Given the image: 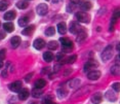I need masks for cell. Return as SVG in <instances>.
<instances>
[{"instance_id":"cell-47","label":"cell","mask_w":120,"mask_h":104,"mask_svg":"<svg viewBox=\"0 0 120 104\" xmlns=\"http://www.w3.org/2000/svg\"><path fill=\"white\" fill-rule=\"evenodd\" d=\"M46 1H48V0H46Z\"/></svg>"},{"instance_id":"cell-46","label":"cell","mask_w":120,"mask_h":104,"mask_svg":"<svg viewBox=\"0 0 120 104\" xmlns=\"http://www.w3.org/2000/svg\"><path fill=\"white\" fill-rule=\"evenodd\" d=\"M52 104H56V103H52Z\"/></svg>"},{"instance_id":"cell-1","label":"cell","mask_w":120,"mask_h":104,"mask_svg":"<svg viewBox=\"0 0 120 104\" xmlns=\"http://www.w3.org/2000/svg\"><path fill=\"white\" fill-rule=\"evenodd\" d=\"M102 60L104 62H106V61H109L112 57H113V46L112 45H108V46H106V48L103 51V53H102Z\"/></svg>"},{"instance_id":"cell-10","label":"cell","mask_w":120,"mask_h":104,"mask_svg":"<svg viewBox=\"0 0 120 104\" xmlns=\"http://www.w3.org/2000/svg\"><path fill=\"white\" fill-rule=\"evenodd\" d=\"M30 96V92L28 89H22L20 92H19V99L24 101V100H27L28 97Z\"/></svg>"},{"instance_id":"cell-27","label":"cell","mask_w":120,"mask_h":104,"mask_svg":"<svg viewBox=\"0 0 120 104\" xmlns=\"http://www.w3.org/2000/svg\"><path fill=\"white\" fill-rule=\"evenodd\" d=\"M111 73L113 75H120V67L118 65H114L111 67Z\"/></svg>"},{"instance_id":"cell-5","label":"cell","mask_w":120,"mask_h":104,"mask_svg":"<svg viewBox=\"0 0 120 104\" xmlns=\"http://www.w3.org/2000/svg\"><path fill=\"white\" fill-rule=\"evenodd\" d=\"M70 32L71 33H73V34H78L80 31H82V27H81L79 24L77 23V22H72V23L70 24Z\"/></svg>"},{"instance_id":"cell-22","label":"cell","mask_w":120,"mask_h":104,"mask_svg":"<svg viewBox=\"0 0 120 104\" xmlns=\"http://www.w3.org/2000/svg\"><path fill=\"white\" fill-rule=\"evenodd\" d=\"M34 29H35V26L34 25L28 26V27H26V28H24V30L22 31V34H24V35H30L32 32L34 31Z\"/></svg>"},{"instance_id":"cell-30","label":"cell","mask_w":120,"mask_h":104,"mask_svg":"<svg viewBox=\"0 0 120 104\" xmlns=\"http://www.w3.org/2000/svg\"><path fill=\"white\" fill-rule=\"evenodd\" d=\"M76 60H77V56H76V55H71V56H69L66 59V63H68V64H73Z\"/></svg>"},{"instance_id":"cell-8","label":"cell","mask_w":120,"mask_h":104,"mask_svg":"<svg viewBox=\"0 0 120 104\" xmlns=\"http://www.w3.org/2000/svg\"><path fill=\"white\" fill-rule=\"evenodd\" d=\"M87 77L90 80H97L101 77V71L99 70H91L87 73Z\"/></svg>"},{"instance_id":"cell-6","label":"cell","mask_w":120,"mask_h":104,"mask_svg":"<svg viewBox=\"0 0 120 104\" xmlns=\"http://www.w3.org/2000/svg\"><path fill=\"white\" fill-rule=\"evenodd\" d=\"M36 12L39 16H45L48 12V7L46 3H40L39 5H37L36 7Z\"/></svg>"},{"instance_id":"cell-33","label":"cell","mask_w":120,"mask_h":104,"mask_svg":"<svg viewBox=\"0 0 120 104\" xmlns=\"http://www.w3.org/2000/svg\"><path fill=\"white\" fill-rule=\"evenodd\" d=\"M112 88H113V90L116 93L120 92V83H114L113 84H112Z\"/></svg>"},{"instance_id":"cell-48","label":"cell","mask_w":120,"mask_h":104,"mask_svg":"<svg viewBox=\"0 0 120 104\" xmlns=\"http://www.w3.org/2000/svg\"><path fill=\"white\" fill-rule=\"evenodd\" d=\"M0 25H1V23H0Z\"/></svg>"},{"instance_id":"cell-28","label":"cell","mask_w":120,"mask_h":104,"mask_svg":"<svg viewBox=\"0 0 120 104\" xmlns=\"http://www.w3.org/2000/svg\"><path fill=\"white\" fill-rule=\"evenodd\" d=\"M28 2L26 1H24V0H22V1H20V2H18L17 3V6H18V8H20V9H26L27 7H28Z\"/></svg>"},{"instance_id":"cell-12","label":"cell","mask_w":120,"mask_h":104,"mask_svg":"<svg viewBox=\"0 0 120 104\" xmlns=\"http://www.w3.org/2000/svg\"><path fill=\"white\" fill-rule=\"evenodd\" d=\"M92 7V4L87 0H83L80 3V8L83 10V12H86V10H89Z\"/></svg>"},{"instance_id":"cell-16","label":"cell","mask_w":120,"mask_h":104,"mask_svg":"<svg viewBox=\"0 0 120 104\" xmlns=\"http://www.w3.org/2000/svg\"><path fill=\"white\" fill-rule=\"evenodd\" d=\"M34 86H35V88H38V89H43V88L46 86V81H45V79H43V78L37 79V80L35 81Z\"/></svg>"},{"instance_id":"cell-38","label":"cell","mask_w":120,"mask_h":104,"mask_svg":"<svg viewBox=\"0 0 120 104\" xmlns=\"http://www.w3.org/2000/svg\"><path fill=\"white\" fill-rule=\"evenodd\" d=\"M73 4H77V3H80V0H71Z\"/></svg>"},{"instance_id":"cell-44","label":"cell","mask_w":120,"mask_h":104,"mask_svg":"<svg viewBox=\"0 0 120 104\" xmlns=\"http://www.w3.org/2000/svg\"><path fill=\"white\" fill-rule=\"evenodd\" d=\"M2 66H3V63H2V61H0V69L2 68Z\"/></svg>"},{"instance_id":"cell-23","label":"cell","mask_w":120,"mask_h":104,"mask_svg":"<svg viewBox=\"0 0 120 104\" xmlns=\"http://www.w3.org/2000/svg\"><path fill=\"white\" fill-rule=\"evenodd\" d=\"M77 35H78V36H77V42H82L83 40L86 38L87 33H86L85 31H84V30H82V31H80Z\"/></svg>"},{"instance_id":"cell-43","label":"cell","mask_w":120,"mask_h":104,"mask_svg":"<svg viewBox=\"0 0 120 104\" xmlns=\"http://www.w3.org/2000/svg\"><path fill=\"white\" fill-rule=\"evenodd\" d=\"M60 1H62V0H52L53 3H58V2H60Z\"/></svg>"},{"instance_id":"cell-42","label":"cell","mask_w":120,"mask_h":104,"mask_svg":"<svg viewBox=\"0 0 120 104\" xmlns=\"http://www.w3.org/2000/svg\"><path fill=\"white\" fill-rule=\"evenodd\" d=\"M6 74H7V71H6V70H4V71H3V73H2V75H3V76H6Z\"/></svg>"},{"instance_id":"cell-40","label":"cell","mask_w":120,"mask_h":104,"mask_svg":"<svg viewBox=\"0 0 120 104\" xmlns=\"http://www.w3.org/2000/svg\"><path fill=\"white\" fill-rule=\"evenodd\" d=\"M2 38H4V33L0 32V39H2Z\"/></svg>"},{"instance_id":"cell-2","label":"cell","mask_w":120,"mask_h":104,"mask_svg":"<svg viewBox=\"0 0 120 104\" xmlns=\"http://www.w3.org/2000/svg\"><path fill=\"white\" fill-rule=\"evenodd\" d=\"M99 66V63H98L95 60H88L85 64H84V67H83V71L86 73H88L89 71H91L92 69H94V68H97Z\"/></svg>"},{"instance_id":"cell-21","label":"cell","mask_w":120,"mask_h":104,"mask_svg":"<svg viewBox=\"0 0 120 104\" xmlns=\"http://www.w3.org/2000/svg\"><path fill=\"white\" fill-rule=\"evenodd\" d=\"M43 59H44L45 62H51L53 60V54L51 53V52H45L44 54H43Z\"/></svg>"},{"instance_id":"cell-36","label":"cell","mask_w":120,"mask_h":104,"mask_svg":"<svg viewBox=\"0 0 120 104\" xmlns=\"http://www.w3.org/2000/svg\"><path fill=\"white\" fill-rule=\"evenodd\" d=\"M33 74H34V73L32 72V73H29L28 75H26V77H25V81H27V83H29L30 79H31V77L33 76Z\"/></svg>"},{"instance_id":"cell-24","label":"cell","mask_w":120,"mask_h":104,"mask_svg":"<svg viewBox=\"0 0 120 104\" xmlns=\"http://www.w3.org/2000/svg\"><path fill=\"white\" fill-rule=\"evenodd\" d=\"M29 23V18L28 17H22L20 18V20H19V25L21 27H25L28 25Z\"/></svg>"},{"instance_id":"cell-37","label":"cell","mask_w":120,"mask_h":104,"mask_svg":"<svg viewBox=\"0 0 120 104\" xmlns=\"http://www.w3.org/2000/svg\"><path fill=\"white\" fill-rule=\"evenodd\" d=\"M61 66H62V65L61 64H60V63H59V64H56V66H54V72H58V71L60 70V68H61Z\"/></svg>"},{"instance_id":"cell-17","label":"cell","mask_w":120,"mask_h":104,"mask_svg":"<svg viewBox=\"0 0 120 104\" xmlns=\"http://www.w3.org/2000/svg\"><path fill=\"white\" fill-rule=\"evenodd\" d=\"M3 28L6 32L10 33V32H12L13 30H15V26H13V24L11 23V22H6V23L3 24Z\"/></svg>"},{"instance_id":"cell-4","label":"cell","mask_w":120,"mask_h":104,"mask_svg":"<svg viewBox=\"0 0 120 104\" xmlns=\"http://www.w3.org/2000/svg\"><path fill=\"white\" fill-rule=\"evenodd\" d=\"M76 19L81 23H89L90 21V17L85 12H78L76 13Z\"/></svg>"},{"instance_id":"cell-45","label":"cell","mask_w":120,"mask_h":104,"mask_svg":"<svg viewBox=\"0 0 120 104\" xmlns=\"http://www.w3.org/2000/svg\"><path fill=\"white\" fill-rule=\"evenodd\" d=\"M26 1H31V0H26Z\"/></svg>"},{"instance_id":"cell-15","label":"cell","mask_w":120,"mask_h":104,"mask_svg":"<svg viewBox=\"0 0 120 104\" xmlns=\"http://www.w3.org/2000/svg\"><path fill=\"white\" fill-rule=\"evenodd\" d=\"M56 29H58V32L60 34H65L67 32V26L66 24L64 23V22H62V23H59L58 24V27H56Z\"/></svg>"},{"instance_id":"cell-3","label":"cell","mask_w":120,"mask_h":104,"mask_svg":"<svg viewBox=\"0 0 120 104\" xmlns=\"http://www.w3.org/2000/svg\"><path fill=\"white\" fill-rule=\"evenodd\" d=\"M60 42L62 43L63 45V51H71L73 48V42L71 41L69 38L66 37H62L60 38Z\"/></svg>"},{"instance_id":"cell-13","label":"cell","mask_w":120,"mask_h":104,"mask_svg":"<svg viewBox=\"0 0 120 104\" xmlns=\"http://www.w3.org/2000/svg\"><path fill=\"white\" fill-rule=\"evenodd\" d=\"M80 84H81V81H80V79H78V78H73L68 81V84H69L71 88H74V89H77L78 87H80Z\"/></svg>"},{"instance_id":"cell-39","label":"cell","mask_w":120,"mask_h":104,"mask_svg":"<svg viewBox=\"0 0 120 104\" xmlns=\"http://www.w3.org/2000/svg\"><path fill=\"white\" fill-rule=\"evenodd\" d=\"M116 61H117V64H119L120 63V53H119V55L117 56V58H116Z\"/></svg>"},{"instance_id":"cell-20","label":"cell","mask_w":120,"mask_h":104,"mask_svg":"<svg viewBox=\"0 0 120 104\" xmlns=\"http://www.w3.org/2000/svg\"><path fill=\"white\" fill-rule=\"evenodd\" d=\"M3 18H4V20H6V21H11L15 18V12H13V10H9V12H7L3 16Z\"/></svg>"},{"instance_id":"cell-35","label":"cell","mask_w":120,"mask_h":104,"mask_svg":"<svg viewBox=\"0 0 120 104\" xmlns=\"http://www.w3.org/2000/svg\"><path fill=\"white\" fill-rule=\"evenodd\" d=\"M5 59V50L0 51V61H3Z\"/></svg>"},{"instance_id":"cell-26","label":"cell","mask_w":120,"mask_h":104,"mask_svg":"<svg viewBox=\"0 0 120 104\" xmlns=\"http://www.w3.org/2000/svg\"><path fill=\"white\" fill-rule=\"evenodd\" d=\"M47 46H48V50L54 51V50H56V48H58L59 43L56 42V41H54V40H52V41H49V42L47 43Z\"/></svg>"},{"instance_id":"cell-7","label":"cell","mask_w":120,"mask_h":104,"mask_svg":"<svg viewBox=\"0 0 120 104\" xmlns=\"http://www.w3.org/2000/svg\"><path fill=\"white\" fill-rule=\"evenodd\" d=\"M9 90L15 93H19L22 90V81L20 80H15L9 84Z\"/></svg>"},{"instance_id":"cell-9","label":"cell","mask_w":120,"mask_h":104,"mask_svg":"<svg viewBox=\"0 0 120 104\" xmlns=\"http://www.w3.org/2000/svg\"><path fill=\"white\" fill-rule=\"evenodd\" d=\"M45 45H46V43L42 38H37V39H35L34 42H33V46L36 48V50H39V51L42 50Z\"/></svg>"},{"instance_id":"cell-29","label":"cell","mask_w":120,"mask_h":104,"mask_svg":"<svg viewBox=\"0 0 120 104\" xmlns=\"http://www.w3.org/2000/svg\"><path fill=\"white\" fill-rule=\"evenodd\" d=\"M58 96L61 98V99L65 98L67 96V90H65L64 88H60V89L58 90Z\"/></svg>"},{"instance_id":"cell-41","label":"cell","mask_w":120,"mask_h":104,"mask_svg":"<svg viewBox=\"0 0 120 104\" xmlns=\"http://www.w3.org/2000/svg\"><path fill=\"white\" fill-rule=\"evenodd\" d=\"M116 48H117V51H119L120 52V42L117 44V46H116Z\"/></svg>"},{"instance_id":"cell-11","label":"cell","mask_w":120,"mask_h":104,"mask_svg":"<svg viewBox=\"0 0 120 104\" xmlns=\"http://www.w3.org/2000/svg\"><path fill=\"white\" fill-rule=\"evenodd\" d=\"M21 42H22V40H21L20 36H13L11 39H10V44H11V46L13 48H19L21 44Z\"/></svg>"},{"instance_id":"cell-31","label":"cell","mask_w":120,"mask_h":104,"mask_svg":"<svg viewBox=\"0 0 120 104\" xmlns=\"http://www.w3.org/2000/svg\"><path fill=\"white\" fill-rule=\"evenodd\" d=\"M45 35L46 36H52V35L56 33V29L53 28V27H49V28H47L45 30Z\"/></svg>"},{"instance_id":"cell-19","label":"cell","mask_w":120,"mask_h":104,"mask_svg":"<svg viewBox=\"0 0 120 104\" xmlns=\"http://www.w3.org/2000/svg\"><path fill=\"white\" fill-rule=\"evenodd\" d=\"M43 95V91L42 89H38V88H35V89L32 90V96L34 98H40Z\"/></svg>"},{"instance_id":"cell-32","label":"cell","mask_w":120,"mask_h":104,"mask_svg":"<svg viewBox=\"0 0 120 104\" xmlns=\"http://www.w3.org/2000/svg\"><path fill=\"white\" fill-rule=\"evenodd\" d=\"M117 23V19L116 18H112L111 19V24H110V28H109V31L113 32L114 31V27H115V24Z\"/></svg>"},{"instance_id":"cell-18","label":"cell","mask_w":120,"mask_h":104,"mask_svg":"<svg viewBox=\"0 0 120 104\" xmlns=\"http://www.w3.org/2000/svg\"><path fill=\"white\" fill-rule=\"evenodd\" d=\"M106 98H107L110 102H114V101L117 100L116 94H114V92H112V91H108L106 93Z\"/></svg>"},{"instance_id":"cell-25","label":"cell","mask_w":120,"mask_h":104,"mask_svg":"<svg viewBox=\"0 0 120 104\" xmlns=\"http://www.w3.org/2000/svg\"><path fill=\"white\" fill-rule=\"evenodd\" d=\"M8 6H9V2L7 1V0H0V10H1V12L7 9Z\"/></svg>"},{"instance_id":"cell-34","label":"cell","mask_w":120,"mask_h":104,"mask_svg":"<svg viewBox=\"0 0 120 104\" xmlns=\"http://www.w3.org/2000/svg\"><path fill=\"white\" fill-rule=\"evenodd\" d=\"M113 17L116 18V19L120 18V7H117V8H115V10H114V12H113Z\"/></svg>"},{"instance_id":"cell-14","label":"cell","mask_w":120,"mask_h":104,"mask_svg":"<svg viewBox=\"0 0 120 104\" xmlns=\"http://www.w3.org/2000/svg\"><path fill=\"white\" fill-rule=\"evenodd\" d=\"M103 100V96L101 93H95V94L91 97V102H94V104H99L102 102Z\"/></svg>"}]
</instances>
